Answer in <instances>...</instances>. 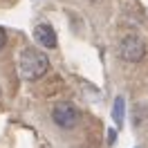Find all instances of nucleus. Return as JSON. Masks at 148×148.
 Wrapping results in <instances>:
<instances>
[{
	"instance_id": "obj_1",
	"label": "nucleus",
	"mask_w": 148,
	"mask_h": 148,
	"mask_svg": "<svg viewBox=\"0 0 148 148\" xmlns=\"http://www.w3.org/2000/svg\"><path fill=\"white\" fill-rule=\"evenodd\" d=\"M18 70L25 81H38L49 70V58L45 52H40L36 47H25L18 56Z\"/></svg>"
},
{
	"instance_id": "obj_2",
	"label": "nucleus",
	"mask_w": 148,
	"mask_h": 148,
	"mask_svg": "<svg viewBox=\"0 0 148 148\" xmlns=\"http://www.w3.org/2000/svg\"><path fill=\"white\" fill-rule=\"evenodd\" d=\"M119 58L128 61V63H139L144 56H146V45L137 34H123L119 38V45H117Z\"/></svg>"
},
{
	"instance_id": "obj_3",
	"label": "nucleus",
	"mask_w": 148,
	"mask_h": 148,
	"mask_svg": "<svg viewBox=\"0 0 148 148\" xmlns=\"http://www.w3.org/2000/svg\"><path fill=\"white\" fill-rule=\"evenodd\" d=\"M52 119H54V123L58 126V128L63 130H72L76 123H79V110L74 108L72 103H56L54 110H52Z\"/></svg>"
},
{
	"instance_id": "obj_4",
	"label": "nucleus",
	"mask_w": 148,
	"mask_h": 148,
	"mask_svg": "<svg viewBox=\"0 0 148 148\" xmlns=\"http://www.w3.org/2000/svg\"><path fill=\"white\" fill-rule=\"evenodd\" d=\"M34 38H36V43L40 47H45V49H54L58 45V40H56V32L52 25H47V23H40L34 27Z\"/></svg>"
},
{
	"instance_id": "obj_5",
	"label": "nucleus",
	"mask_w": 148,
	"mask_h": 148,
	"mask_svg": "<svg viewBox=\"0 0 148 148\" xmlns=\"http://www.w3.org/2000/svg\"><path fill=\"white\" fill-rule=\"evenodd\" d=\"M123 106H126L123 97H117V99H114V106H112V119H114L117 126L123 123Z\"/></svg>"
},
{
	"instance_id": "obj_6",
	"label": "nucleus",
	"mask_w": 148,
	"mask_h": 148,
	"mask_svg": "<svg viewBox=\"0 0 148 148\" xmlns=\"http://www.w3.org/2000/svg\"><path fill=\"white\" fill-rule=\"evenodd\" d=\"M5 43H7V34H5V29H0V49L5 47Z\"/></svg>"
},
{
	"instance_id": "obj_7",
	"label": "nucleus",
	"mask_w": 148,
	"mask_h": 148,
	"mask_svg": "<svg viewBox=\"0 0 148 148\" xmlns=\"http://www.w3.org/2000/svg\"><path fill=\"white\" fill-rule=\"evenodd\" d=\"M88 2H99V0H88Z\"/></svg>"
}]
</instances>
